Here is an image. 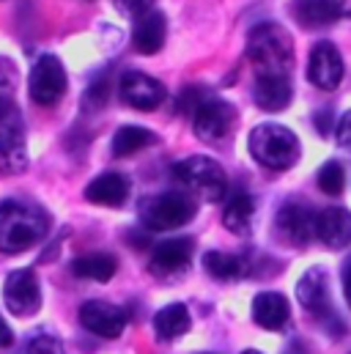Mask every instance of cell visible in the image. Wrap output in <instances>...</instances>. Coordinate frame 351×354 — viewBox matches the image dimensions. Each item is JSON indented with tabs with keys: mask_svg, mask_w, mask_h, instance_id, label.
I'll list each match as a JSON object with an SVG mask.
<instances>
[{
	"mask_svg": "<svg viewBox=\"0 0 351 354\" xmlns=\"http://www.w3.org/2000/svg\"><path fill=\"white\" fill-rule=\"evenodd\" d=\"M173 178L187 187L192 195L203 198V201H222L228 192V178L220 162H214L211 157H187L173 165Z\"/></svg>",
	"mask_w": 351,
	"mask_h": 354,
	"instance_id": "4",
	"label": "cell"
},
{
	"mask_svg": "<svg viewBox=\"0 0 351 354\" xmlns=\"http://www.w3.org/2000/svg\"><path fill=\"white\" fill-rule=\"evenodd\" d=\"M316 236L332 248V250H341L351 245V212L349 209H341V206H332V209H324L316 220Z\"/></svg>",
	"mask_w": 351,
	"mask_h": 354,
	"instance_id": "16",
	"label": "cell"
},
{
	"mask_svg": "<svg viewBox=\"0 0 351 354\" xmlns=\"http://www.w3.org/2000/svg\"><path fill=\"white\" fill-rule=\"evenodd\" d=\"M291 11L302 28H324L335 22V14L330 11L327 0H291Z\"/></svg>",
	"mask_w": 351,
	"mask_h": 354,
	"instance_id": "26",
	"label": "cell"
},
{
	"mask_svg": "<svg viewBox=\"0 0 351 354\" xmlns=\"http://www.w3.org/2000/svg\"><path fill=\"white\" fill-rule=\"evenodd\" d=\"M113 3H115L118 11H124V14H129V17H143V14H149L151 6H154V0H113Z\"/></svg>",
	"mask_w": 351,
	"mask_h": 354,
	"instance_id": "31",
	"label": "cell"
},
{
	"mask_svg": "<svg viewBox=\"0 0 351 354\" xmlns=\"http://www.w3.org/2000/svg\"><path fill=\"white\" fill-rule=\"evenodd\" d=\"M242 354H261V352H256V349H247V352H242Z\"/></svg>",
	"mask_w": 351,
	"mask_h": 354,
	"instance_id": "37",
	"label": "cell"
},
{
	"mask_svg": "<svg viewBox=\"0 0 351 354\" xmlns=\"http://www.w3.org/2000/svg\"><path fill=\"white\" fill-rule=\"evenodd\" d=\"M338 143H341V149L351 151V110L341 118V127H338Z\"/></svg>",
	"mask_w": 351,
	"mask_h": 354,
	"instance_id": "32",
	"label": "cell"
},
{
	"mask_svg": "<svg viewBox=\"0 0 351 354\" xmlns=\"http://www.w3.org/2000/svg\"><path fill=\"white\" fill-rule=\"evenodd\" d=\"M189 324H192V319H189V310L184 302H173L154 316V333L160 341H173L178 335H184L189 330Z\"/></svg>",
	"mask_w": 351,
	"mask_h": 354,
	"instance_id": "21",
	"label": "cell"
},
{
	"mask_svg": "<svg viewBox=\"0 0 351 354\" xmlns=\"http://www.w3.org/2000/svg\"><path fill=\"white\" fill-rule=\"evenodd\" d=\"M343 294H346V302L351 308V259L343 264Z\"/></svg>",
	"mask_w": 351,
	"mask_h": 354,
	"instance_id": "35",
	"label": "cell"
},
{
	"mask_svg": "<svg viewBox=\"0 0 351 354\" xmlns=\"http://www.w3.org/2000/svg\"><path fill=\"white\" fill-rule=\"evenodd\" d=\"M66 93V72L55 55H41L30 72V99L41 107L55 104Z\"/></svg>",
	"mask_w": 351,
	"mask_h": 354,
	"instance_id": "9",
	"label": "cell"
},
{
	"mask_svg": "<svg viewBox=\"0 0 351 354\" xmlns=\"http://www.w3.org/2000/svg\"><path fill=\"white\" fill-rule=\"evenodd\" d=\"M316 220H319V217L313 214L310 206L291 201V203H283V206L277 209L274 231H277V236H280L283 242H288V245H294V248H305V245L313 239V234H316Z\"/></svg>",
	"mask_w": 351,
	"mask_h": 354,
	"instance_id": "7",
	"label": "cell"
},
{
	"mask_svg": "<svg viewBox=\"0 0 351 354\" xmlns=\"http://www.w3.org/2000/svg\"><path fill=\"white\" fill-rule=\"evenodd\" d=\"M115 269H118V264L110 253H91V256H80V259L72 261V274L83 277V280L107 283L115 274Z\"/></svg>",
	"mask_w": 351,
	"mask_h": 354,
	"instance_id": "23",
	"label": "cell"
},
{
	"mask_svg": "<svg viewBox=\"0 0 351 354\" xmlns=\"http://www.w3.org/2000/svg\"><path fill=\"white\" fill-rule=\"evenodd\" d=\"M50 231V217L41 206L19 198L0 203V253H25Z\"/></svg>",
	"mask_w": 351,
	"mask_h": 354,
	"instance_id": "1",
	"label": "cell"
},
{
	"mask_svg": "<svg viewBox=\"0 0 351 354\" xmlns=\"http://www.w3.org/2000/svg\"><path fill=\"white\" fill-rule=\"evenodd\" d=\"M327 127H332V115H330V113H321V115H319V129H321V135L330 132Z\"/></svg>",
	"mask_w": 351,
	"mask_h": 354,
	"instance_id": "36",
	"label": "cell"
},
{
	"mask_svg": "<svg viewBox=\"0 0 351 354\" xmlns=\"http://www.w3.org/2000/svg\"><path fill=\"white\" fill-rule=\"evenodd\" d=\"M291 80L288 75H274V77H258L256 80V88H253V99L256 104L266 110V113H277V110H285L291 104Z\"/></svg>",
	"mask_w": 351,
	"mask_h": 354,
	"instance_id": "18",
	"label": "cell"
},
{
	"mask_svg": "<svg viewBox=\"0 0 351 354\" xmlns=\"http://www.w3.org/2000/svg\"><path fill=\"white\" fill-rule=\"evenodd\" d=\"M168 91L160 80L143 72H124L121 75V99L135 110H154L165 102Z\"/></svg>",
	"mask_w": 351,
	"mask_h": 354,
	"instance_id": "14",
	"label": "cell"
},
{
	"mask_svg": "<svg viewBox=\"0 0 351 354\" xmlns=\"http://www.w3.org/2000/svg\"><path fill=\"white\" fill-rule=\"evenodd\" d=\"M80 324L99 338H118L126 327V310L102 299H91L80 308Z\"/></svg>",
	"mask_w": 351,
	"mask_h": 354,
	"instance_id": "13",
	"label": "cell"
},
{
	"mask_svg": "<svg viewBox=\"0 0 351 354\" xmlns=\"http://www.w3.org/2000/svg\"><path fill=\"white\" fill-rule=\"evenodd\" d=\"M203 269L217 277V280H236L242 274H247V261L231 253H220V250H209L203 256Z\"/></svg>",
	"mask_w": 351,
	"mask_h": 354,
	"instance_id": "24",
	"label": "cell"
},
{
	"mask_svg": "<svg viewBox=\"0 0 351 354\" xmlns=\"http://www.w3.org/2000/svg\"><path fill=\"white\" fill-rule=\"evenodd\" d=\"M307 80L321 91H335L341 86V80H343V58H341V53H338L335 44L319 41L310 50Z\"/></svg>",
	"mask_w": 351,
	"mask_h": 354,
	"instance_id": "12",
	"label": "cell"
},
{
	"mask_svg": "<svg viewBox=\"0 0 351 354\" xmlns=\"http://www.w3.org/2000/svg\"><path fill=\"white\" fill-rule=\"evenodd\" d=\"M165 36H168V28H165V17L160 11H149L143 17H137L135 22V30H132V41H135V50L140 55H154L162 50L165 44Z\"/></svg>",
	"mask_w": 351,
	"mask_h": 354,
	"instance_id": "17",
	"label": "cell"
},
{
	"mask_svg": "<svg viewBox=\"0 0 351 354\" xmlns=\"http://www.w3.org/2000/svg\"><path fill=\"white\" fill-rule=\"evenodd\" d=\"M236 121V110L234 104L222 102V99H206L195 113H192V129L203 143H217L222 140Z\"/></svg>",
	"mask_w": 351,
	"mask_h": 354,
	"instance_id": "10",
	"label": "cell"
},
{
	"mask_svg": "<svg viewBox=\"0 0 351 354\" xmlns=\"http://www.w3.org/2000/svg\"><path fill=\"white\" fill-rule=\"evenodd\" d=\"M296 299L302 302V308L316 316L319 322L330 324L332 316V297H330V274L324 266H310L299 283H296Z\"/></svg>",
	"mask_w": 351,
	"mask_h": 354,
	"instance_id": "8",
	"label": "cell"
},
{
	"mask_svg": "<svg viewBox=\"0 0 351 354\" xmlns=\"http://www.w3.org/2000/svg\"><path fill=\"white\" fill-rule=\"evenodd\" d=\"M14 344V333H11V327L6 324V319L0 316V349H6V346H11Z\"/></svg>",
	"mask_w": 351,
	"mask_h": 354,
	"instance_id": "34",
	"label": "cell"
},
{
	"mask_svg": "<svg viewBox=\"0 0 351 354\" xmlns=\"http://www.w3.org/2000/svg\"><path fill=\"white\" fill-rule=\"evenodd\" d=\"M319 187L327 195H341L343 187H346V171H343V165L335 162V160L324 162L321 171H319Z\"/></svg>",
	"mask_w": 351,
	"mask_h": 354,
	"instance_id": "27",
	"label": "cell"
},
{
	"mask_svg": "<svg viewBox=\"0 0 351 354\" xmlns=\"http://www.w3.org/2000/svg\"><path fill=\"white\" fill-rule=\"evenodd\" d=\"M129 195V178L121 174H102L86 187V198L99 206H121Z\"/></svg>",
	"mask_w": 351,
	"mask_h": 354,
	"instance_id": "20",
	"label": "cell"
},
{
	"mask_svg": "<svg viewBox=\"0 0 351 354\" xmlns=\"http://www.w3.org/2000/svg\"><path fill=\"white\" fill-rule=\"evenodd\" d=\"M327 6L335 14V19H349L351 17V0H327Z\"/></svg>",
	"mask_w": 351,
	"mask_h": 354,
	"instance_id": "33",
	"label": "cell"
},
{
	"mask_svg": "<svg viewBox=\"0 0 351 354\" xmlns=\"http://www.w3.org/2000/svg\"><path fill=\"white\" fill-rule=\"evenodd\" d=\"M107 91H110V86H107V80H104V77H99L96 83H91V88H88V93H86V107H88V110L102 107V104L107 102Z\"/></svg>",
	"mask_w": 351,
	"mask_h": 354,
	"instance_id": "30",
	"label": "cell"
},
{
	"mask_svg": "<svg viewBox=\"0 0 351 354\" xmlns=\"http://www.w3.org/2000/svg\"><path fill=\"white\" fill-rule=\"evenodd\" d=\"M195 198L187 192H162L140 203V220L149 231H173L195 217Z\"/></svg>",
	"mask_w": 351,
	"mask_h": 354,
	"instance_id": "5",
	"label": "cell"
},
{
	"mask_svg": "<svg viewBox=\"0 0 351 354\" xmlns=\"http://www.w3.org/2000/svg\"><path fill=\"white\" fill-rule=\"evenodd\" d=\"M3 299L14 316H33L41 308V288L33 269H14L6 277Z\"/></svg>",
	"mask_w": 351,
	"mask_h": 354,
	"instance_id": "11",
	"label": "cell"
},
{
	"mask_svg": "<svg viewBox=\"0 0 351 354\" xmlns=\"http://www.w3.org/2000/svg\"><path fill=\"white\" fill-rule=\"evenodd\" d=\"M250 154L269 171H288L299 162V138L283 124H261L250 132Z\"/></svg>",
	"mask_w": 351,
	"mask_h": 354,
	"instance_id": "3",
	"label": "cell"
},
{
	"mask_svg": "<svg viewBox=\"0 0 351 354\" xmlns=\"http://www.w3.org/2000/svg\"><path fill=\"white\" fill-rule=\"evenodd\" d=\"M192 253H195V242L189 236H178V239H168V242H160L151 253V261L149 269L160 277H168L176 274L181 269H187L192 261Z\"/></svg>",
	"mask_w": 351,
	"mask_h": 354,
	"instance_id": "15",
	"label": "cell"
},
{
	"mask_svg": "<svg viewBox=\"0 0 351 354\" xmlns=\"http://www.w3.org/2000/svg\"><path fill=\"white\" fill-rule=\"evenodd\" d=\"M291 316L288 299L277 291H263L253 299V322L263 330H280Z\"/></svg>",
	"mask_w": 351,
	"mask_h": 354,
	"instance_id": "19",
	"label": "cell"
},
{
	"mask_svg": "<svg viewBox=\"0 0 351 354\" xmlns=\"http://www.w3.org/2000/svg\"><path fill=\"white\" fill-rule=\"evenodd\" d=\"M253 214H256L253 198L247 192H236V195L228 198V203L222 209V223L234 234H247L250 231V223H253Z\"/></svg>",
	"mask_w": 351,
	"mask_h": 354,
	"instance_id": "22",
	"label": "cell"
},
{
	"mask_svg": "<svg viewBox=\"0 0 351 354\" xmlns=\"http://www.w3.org/2000/svg\"><path fill=\"white\" fill-rule=\"evenodd\" d=\"M247 58L258 77L288 75L294 66V41L288 30L277 22H261L247 36Z\"/></svg>",
	"mask_w": 351,
	"mask_h": 354,
	"instance_id": "2",
	"label": "cell"
},
{
	"mask_svg": "<svg viewBox=\"0 0 351 354\" xmlns=\"http://www.w3.org/2000/svg\"><path fill=\"white\" fill-rule=\"evenodd\" d=\"M30 354H64V346L53 335H36L30 338Z\"/></svg>",
	"mask_w": 351,
	"mask_h": 354,
	"instance_id": "29",
	"label": "cell"
},
{
	"mask_svg": "<svg viewBox=\"0 0 351 354\" xmlns=\"http://www.w3.org/2000/svg\"><path fill=\"white\" fill-rule=\"evenodd\" d=\"M28 168L25 127L14 102L0 104V174H22Z\"/></svg>",
	"mask_w": 351,
	"mask_h": 354,
	"instance_id": "6",
	"label": "cell"
},
{
	"mask_svg": "<svg viewBox=\"0 0 351 354\" xmlns=\"http://www.w3.org/2000/svg\"><path fill=\"white\" fill-rule=\"evenodd\" d=\"M19 83V72H17V64L6 55H0V104H8L14 102V91Z\"/></svg>",
	"mask_w": 351,
	"mask_h": 354,
	"instance_id": "28",
	"label": "cell"
},
{
	"mask_svg": "<svg viewBox=\"0 0 351 354\" xmlns=\"http://www.w3.org/2000/svg\"><path fill=\"white\" fill-rule=\"evenodd\" d=\"M157 138L151 129L146 127H121L115 135H113V154L115 157H129V154H137L140 149L151 146Z\"/></svg>",
	"mask_w": 351,
	"mask_h": 354,
	"instance_id": "25",
	"label": "cell"
}]
</instances>
